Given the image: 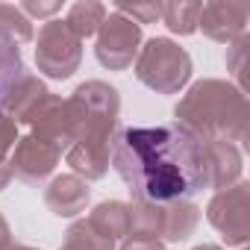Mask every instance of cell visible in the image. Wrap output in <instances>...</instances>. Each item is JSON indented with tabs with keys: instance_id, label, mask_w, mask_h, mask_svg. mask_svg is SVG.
<instances>
[{
	"instance_id": "obj_1",
	"label": "cell",
	"mask_w": 250,
	"mask_h": 250,
	"mask_svg": "<svg viewBox=\"0 0 250 250\" xmlns=\"http://www.w3.org/2000/svg\"><path fill=\"white\" fill-rule=\"evenodd\" d=\"M112 165L133 200L145 203H180L212 188L209 145L180 124L121 130Z\"/></svg>"
},
{
	"instance_id": "obj_2",
	"label": "cell",
	"mask_w": 250,
	"mask_h": 250,
	"mask_svg": "<svg viewBox=\"0 0 250 250\" xmlns=\"http://www.w3.org/2000/svg\"><path fill=\"white\" fill-rule=\"evenodd\" d=\"M177 124L203 142L247 139V97L227 80H197L174 109Z\"/></svg>"
},
{
	"instance_id": "obj_3",
	"label": "cell",
	"mask_w": 250,
	"mask_h": 250,
	"mask_svg": "<svg viewBox=\"0 0 250 250\" xmlns=\"http://www.w3.org/2000/svg\"><path fill=\"white\" fill-rule=\"evenodd\" d=\"M77 121H80V133L77 142H97L109 145L112 133L118 127V115H121V97L118 88L103 83V80H88L77 85V91L68 97Z\"/></svg>"
},
{
	"instance_id": "obj_4",
	"label": "cell",
	"mask_w": 250,
	"mask_h": 250,
	"mask_svg": "<svg viewBox=\"0 0 250 250\" xmlns=\"http://www.w3.org/2000/svg\"><path fill=\"white\" fill-rule=\"evenodd\" d=\"M136 77L159 94H177L191 80V56L171 39H150L136 56Z\"/></svg>"
},
{
	"instance_id": "obj_5",
	"label": "cell",
	"mask_w": 250,
	"mask_h": 250,
	"mask_svg": "<svg viewBox=\"0 0 250 250\" xmlns=\"http://www.w3.org/2000/svg\"><path fill=\"white\" fill-rule=\"evenodd\" d=\"M83 59V39L71 33L65 21H47L39 30L36 42V65L50 80H68L80 68Z\"/></svg>"
},
{
	"instance_id": "obj_6",
	"label": "cell",
	"mask_w": 250,
	"mask_h": 250,
	"mask_svg": "<svg viewBox=\"0 0 250 250\" xmlns=\"http://www.w3.org/2000/svg\"><path fill=\"white\" fill-rule=\"evenodd\" d=\"M139 44H142V27L133 24L130 18L112 12L97 30L94 56L109 71H127L139 53Z\"/></svg>"
},
{
	"instance_id": "obj_7",
	"label": "cell",
	"mask_w": 250,
	"mask_h": 250,
	"mask_svg": "<svg viewBox=\"0 0 250 250\" xmlns=\"http://www.w3.org/2000/svg\"><path fill=\"white\" fill-rule=\"evenodd\" d=\"M206 218L227 244H244L250 238V186L235 183L218 191L206 206Z\"/></svg>"
},
{
	"instance_id": "obj_8",
	"label": "cell",
	"mask_w": 250,
	"mask_h": 250,
	"mask_svg": "<svg viewBox=\"0 0 250 250\" xmlns=\"http://www.w3.org/2000/svg\"><path fill=\"white\" fill-rule=\"evenodd\" d=\"M33 130L30 136L47 142L50 147H56L59 153H65L74 142H77V133H80V121H77V112L71 106V100H62V97H47V103L36 112V118L27 124Z\"/></svg>"
},
{
	"instance_id": "obj_9",
	"label": "cell",
	"mask_w": 250,
	"mask_h": 250,
	"mask_svg": "<svg viewBox=\"0 0 250 250\" xmlns=\"http://www.w3.org/2000/svg\"><path fill=\"white\" fill-rule=\"evenodd\" d=\"M247 21H250V3H244V0H212V3L200 6L197 30H203V36L212 42L232 44L235 39L244 36Z\"/></svg>"
},
{
	"instance_id": "obj_10",
	"label": "cell",
	"mask_w": 250,
	"mask_h": 250,
	"mask_svg": "<svg viewBox=\"0 0 250 250\" xmlns=\"http://www.w3.org/2000/svg\"><path fill=\"white\" fill-rule=\"evenodd\" d=\"M62 159V153L56 147H50L47 142L36 139V136H24L15 145V153L9 156V168L12 177H18L21 183L39 186L42 180H47L56 168V162Z\"/></svg>"
},
{
	"instance_id": "obj_11",
	"label": "cell",
	"mask_w": 250,
	"mask_h": 250,
	"mask_svg": "<svg viewBox=\"0 0 250 250\" xmlns=\"http://www.w3.org/2000/svg\"><path fill=\"white\" fill-rule=\"evenodd\" d=\"M88 183L80 180L77 174H62L56 180H50V186L44 188V203L53 215L59 218H74L85 209L88 203Z\"/></svg>"
},
{
	"instance_id": "obj_12",
	"label": "cell",
	"mask_w": 250,
	"mask_h": 250,
	"mask_svg": "<svg viewBox=\"0 0 250 250\" xmlns=\"http://www.w3.org/2000/svg\"><path fill=\"white\" fill-rule=\"evenodd\" d=\"M47 97H50L47 85H44L36 74H24V77L15 83V88L6 94L3 109H6V115H9L15 124H30V121L36 118V112L47 103Z\"/></svg>"
},
{
	"instance_id": "obj_13",
	"label": "cell",
	"mask_w": 250,
	"mask_h": 250,
	"mask_svg": "<svg viewBox=\"0 0 250 250\" xmlns=\"http://www.w3.org/2000/svg\"><path fill=\"white\" fill-rule=\"evenodd\" d=\"M209 145V168H212V188L224 191L238 183L241 177V150L229 142H206Z\"/></svg>"
},
{
	"instance_id": "obj_14",
	"label": "cell",
	"mask_w": 250,
	"mask_h": 250,
	"mask_svg": "<svg viewBox=\"0 0 250 250\" xmlns=\"http://www.w3.org/2000/svg\"><path fill=\"white\" fill-rule=\"evenodd\" d=\"M200 224V209L188 200L162 203V241H183Z\"/></svg>"
},
{
	"instance_id": "obj_15",
	"label": "cell",
	"mask_w": 250,
	"mask_h": 250,
	"mask_svg": "<svg viewBox=\"0 0 250 250\" xmlns=\"http://www.w3.org/2000/svg\"><path fill=\"white\" fill-rule=\"evenodd\" d=\"M85 221H88L100 235H106L109 241H118V238L127 235L130 209H127V203H121V200H106V203L94 206Z\"/></svg>"
},
{
	"instance_id": "obj_16",
	"label": "cell",
	"mask_w": 250,
	"mask_h": 250,
	"mask_svg": "<svg viewBox=\"0 0 250 250\" xmlns=\"http://www.w3.org/2000/svg\"><path fill=\"white\" fill-rule=\"evenodd\" d=\"M27 74L24 68V59H21V47L0 33V106H3L6 94L15 88V83Z\"/></svg>"
},
{
	"instance_id": "obj_17",
	"label": "cell",
	"mask_w": 250,
	"mask_h": 250,
	"mask_svg": "<svg viewBox=\"0 0 250 250\" xmlns=\"http://www.w3.org/2000/svg\"><path fill=\"white\" fill-rule=\"evenodd\" d=\"M103 21H106V6H103V3H94V0L74 3V6L68 9V18H65V24L71 27V33H74L77 39L94 36Z\"/></svg>"
},
{
	"instance_id": "obj_18",
	"label": "cell",
	"mask_w": 250,
	"mask_h": 250,
	"mask_svg": "<svg viewBox=\"0 0 250 250\" xmlns=\"http://www.w3.org/2000/svg\"><path fill=\"white\" fill-rule=\"evenodd\" d=\"M59 250H115V241H109L106 235H100L85 218L74 221L65 232V244Z\"/></svg>"
},
{
	"instance_id": "obj_19",
	"label": "cell",
	"mask_w": 250,
	"mask_h": 250,
	"mask_svg": "<svg viewBox=\"0 0 250 250\" xmlns=\"http://www.w3.org/2000/svg\"><path fill=\"white\" fill-rule=\"evenodd\" d=\"M203 3H162V21L171 33L177 36H191L197 33V18H200Z\"/></svg>"
},
{
	"instance_id": "obj_20",
	"label": "cell",
	"mask_w": 250,
	"mask_h": 250,
	"mask_svg": "<svg viewBox=\"0 0 250 250\" xmlns=\"http://www.w3.org/2000/svg\"><path fill=\"white\" fill-rule=\"evenodd\" d=\"M0 33L9 36L15 44L33 42V24H30V18L18 6H9V3H0Z\"/></svg>"
},
{
	"instance_id": "obj_21",
	"label": "cell",
	"mask_w": 250,
	"mask_h": 250,
	"mask_svg": "<svg viewBox=\"0 0 250 250\" xmlns=\"http://www.w3.org/2000/svg\"><path fill=\"white\" fill-rule=\"evenodd\" d=\"M247 47H250V39L247 36H241V39H235L232 44H229V50H227V68H229V74L238 80V91L244 94L247 91Z\"/></svg>"
},
{
	"instance_id": "obj_22",
	"label": "cell",
	"mask_w": 250,
	"mask_h": 250,
	"mask_svg": "<svg viewBox=\"0 0 250 250\" xmlns=\"http://www.w3.org/2000/svg\"><path fill=\"white\" fill-rule=\"evenodd\" d=\"M115 12L142 27V24H153L162 15V3H115Z\"/></svg>"
},
{
	"instance_id": "obj_23",
	"label": "cell",
	"mask_w": 250,
	"mask_h": 250,
	"mask_svg": "<svg viewBox=\"0 0 250 250\" xmlns=\"http://www.w3.org/2000/svg\"><path fill=\"white\" fill-rule=\"evenodd\" d=\"M15 145H18V124L6 112H0V165L9 162V150Z\"/></svg>"
},
{
	"instance_id": "obj_24",
	"label": "cell",
	"mask_w": 250,
	"mask_h": 250,
	"mask_svg": "<svg viewBox=\"0 0 250 250\" xmlns=\"http://www.w3.org/2000/svg\"><path fill=\"white\" fill-rule=\"evenodd\" d=\"M121 250H162V241H153V238H136V235H124Z\"/></svg>"
},
{
	"instance_id": "obj_25",
	"label": "cell",
	"mask_w": 250,
	"mask_h": 250,
	"mask_svg": "<svg viewBox=\"0 0 250 250\" xmlns=\"http://www.w3.org/2000/svg\"><path fill=\"white\" fill-rule=\"evenodd\" d=\"M24 15H39V18H47V15H53V12H59V3H24V6H18Z\"/></svg>"
},
{
	"instance_id": "obj_26",
	"label": "cell",
	"mask_w": 250,
	"mask_h": 250,
	"mask_svg": "<svg viewBox=\"0 0 250 250\" xmlns=\"http://www.w3.org/2000/svg\"><path fill=\"white\" fill-rule=\"evenodd\" d=\"M0 250H15V241H12V229H9V221L0 215Z\"/></svg>"
},
{
	"instance_id": "obj_27",
	"label": "cell",
	"mask_w": 250,
	"mask_h": 250,
	"mask_svg": "<svg viewBox=\"0 0 250 250\" xmlns=\"http://www.w3.org/2000/svg\"><path fill=\"white\" fill-rule=\"evenodd\" d=\"M194 250H221V247H218V244H197Z\"/></svg>"
},
{
	"instance_id": "obj_28",
	"label": "cell",
	"mask_w": 250,
	"mask_h": 250,
	"mask_svg": "<svg viewBox=\"0 0 250 250\" xmlns=\"http://www.w3.org/2000/svg\"><path fill=\"white\" fill-rule=\"evenodd\" d=\"M15 250H39V247H27V244H15Z\"/></svg>"
}]
</instances>
